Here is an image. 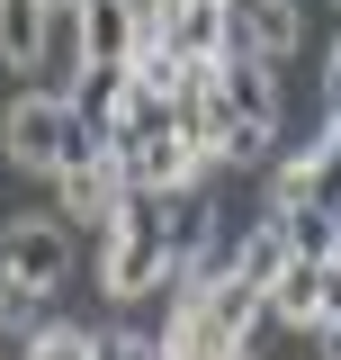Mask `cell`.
Returning <instances> with one entry per match:
<instances>
[{"instance_id":"1","label":"cell","mask_w":341,"mask_h":360,"mask_svg":"<svg viewBox=\"0 0 341 360\" xmlns=\"http://www.w3.org/2000/svg\"><path fill=\"white\" fill-rule=\"evenodd\" d=\"M170 279V198H135L99 225V297H117V307H135V297H153Z\"/></svg>"},{"instance_id":"2","label":"cell","mask_w":341,"mask_h":360,"mask_svg":"<svg viewBox=\"0 0 341 360\" xmlns=\"http://www.w3.org/2000/svg\"><path fill=\"white\" fill-rule=\"evenodd\" d=\"M0 153H9L18 172H36V180H63L72 162L108 153V135L90 127V117L63 99V90H27V99L0 117Z\"/></svg>"},{"instance_id":"3","label":"cell","mask_w":341,"mask_h":360,"mask_svg":"<svg viewBox=\"0 0 341 360\" xmlns=\"http://www.w3.org/2000/svg\"><path fill=\"white\" fill-rule=\"evenodd\" d=\"M144 45H162L189 72H207V63L234 54V0H144Z\"/></svg>"},{"instance_id":"4","label":"cell","mask_w":341,"mask_h":360,"mask_svg":"<svg viewBox=\"0 0 341 360\" xmlns=\"http://www.w3.org/2000/svg\"><path fill=\"white\" fill-rule=\"evenodd\" d=\"M297 207H341V117H323L314 144L279 153L269 172V217H297Z\"/></svg>"},{"instance_id":"5","label":"cell","mask_w":341,"mask_h":360,"mask_svg":"<svg viewBox=\"0 0 341 360\" xmlns=\"http://www.w3.org/2000/svg\"><path fill=\"white\" fill-rule=\"evenodd\" d=\"M63 270H72V234H63V217H18V225H0V288L54 297Z\"/></svg>"},{"instance_id":"6","label":"cell","mask_w":341,"mask_h":360,"mask_svg":"<svg viewBox=\"0 0 341 360\" xmlns=\"http://www.w3.org/2000/svg\"><path fill=\"white\" fill-rule=\"evenodd\" d=\"M341 315V262H314V252H288V270L269 279V324H297V333H323Z\"/></svg>"},{"instance_id":"7","label":"cell","mask_w":341,"mask_h":360,"mask_svg":"<svg viewBox=\"0 0 341 360\" xmlns=\"http://www.w3.org/2000/svg\"><path fill=\"white\" fill-rule=\"evenodd\" d=\"M126 207V172H117V153H90V162H72V172L54 180V217H72V225H99Z\"/></svg>"},{"instance_id":"8","label":"cell","mask_w":341,"mask_h":360,"mask_svg":"<svg viewBox=\"0 0 341 360\" xmlns=\"http://www.w3.org/2000/svg\"><path fill=\"white\" fill-rule=\"evenodd\" d=\"M215 90H225V108H234L243 127L279 135V108H288V90H279V63H260V54H225V63H215Z\"/></svg>"},{"instance_id":"9","label":"cell","mask_w":341,"mask_h":360,"mask_svg":"<svg viewBox=\"0 0 341 360\" xmlns=\"http://www.w3.org/2000/svg\"><path fill=\"white\" fill-rule=\"evenodd\" d=\"M72 27H81V63H135L144 0H72Z\"/></svg>"},{"instance_id":"10","label":"cell","mask_w":341,"mask_h":360,"mask_svg":"<svg viewBox=\"0 0 341 360\" xmlns=\"http://www.w3.org/2000/svg\"><path fill=\"white\" fill-rule=\"evenodd\" d=\"M153 342H162V360H252V352L207 315V297H170V324L153 333Z\"/></svg>"},{"instance_id":"11","label":"cell","mask_w":341,"mask_h":360,"mask_svg":"<svg viewBox=\"0 0 341 360\" xmlns=\"http://www.w3.org/2000/svg\"><path fill=\"white\" fill-rule=\"evenodd\" d=\"M305 37L297 0H234V54H260V63H288Z\"/></svg>"},{"instance_id":"12","label":"cell","mask_w":341,"mask_h":360,"mask_svg":"<svg viewBox=\"0 0 341 360\" xmlns=\"http://www.w3.org/2000/svg\"><path fill=\"white\" fill-rule=\"evenodd\" d=\"M63 99H72V108H81V117H90L99 135H117V127H126V99H135V82H126V63H81V82L63 90Z\"/></svg>"},{"instance_id":"13","label":"cell","mask_w":341,"mask_h":360,"mask_svg":"<svg viewBox=\"0 0 341 360\" xmlns=\"http://www.w3.org/2000/svg\"><path fill=\"white\" fill-rule=\"evenodd\" d=\"M45 27H54L45 0H0V63L9 72H45Z\"/></svg>"},{"instance_id":"14","label":"cell","mask_w":341,"mask_h":360,"mask_svg":"<svg viewBox=\"0 0 341 360\" xmlns=\"http://www.w3.org/2000/svg\"><path fill=\"white\" fill-rule=\"evenodd\" d=\"M18 360H99V333H81V324H63V315H54Z\"/></svg>"},{"instance_id":"15","label":"cell","mask_w":341,"mask_h":360,"mask_svg":"<svg viewBox=\"0 0 341 360\" xmlns=\"http://www.w3.org/2000/svg\"><path fill=\"white\" fill-rule=\"evenodd\" d=\"M99 360H162V342H153V333H126V324H117V333H99Z\"/></svg>"},{"instance_id":"16","label":"cell","mask_w":341,"mask_h":360,"mask_svg":"<svg viewBox=\"0 0 341 360\" xmlns=\"http://www.w3.org/2000/svg\"><path fill=\"white\" fill-rule=\"evenodd\" d=\"M323 360H341V315H333V324H323Z\"/></svg>"},{"instance_id":"17","label":"cell","mask_w":341,"mask_h":360,"mask_svg":"<svg viewBox=\"0 0 341 360\" xmlns=\"http://www.w3.org/2000/svg\"><path fill=\"white\" fill-rule=\"evenodd\" d=\"M45 9H72V0H45Z\"/></svg>"},{"instance_id":"18","label":"cell","mask_w":341,"mask_h":360,"mask_svg":"<svg viewBox=\"0 0 341 360\" xmlns=\"http://www.w3.org/2000/svg\"><path fill=\"white\" fill-rule=\"evenodd\" d=\"M333 9H341V0H333Z\"/></svg>"}]
</instances>
